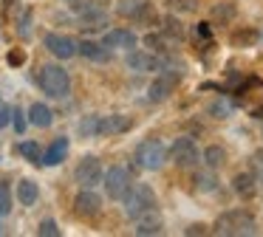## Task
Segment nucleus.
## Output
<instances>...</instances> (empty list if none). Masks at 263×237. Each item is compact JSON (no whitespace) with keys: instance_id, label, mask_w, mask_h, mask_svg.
I'll return each instance as SVG.
<instances>
[{"instance_id":"f257e3e1","label":"nucleus","mask_w":263,"mask_h":237,"mask_svg":"<svg viewBox=\"0 0 263 237\" xmlns=\"http://www.w3.org/2000/svg\"><path fill=\"white\" fill-rule=\"evenodd\" d=\"M212 231L221 237H252V234H257V220L246 209H229V212L218 214Z\"/></svg>"},{"instance_id":"f03ea898","label":"nucleus","mask_w":263,"mask_h":237,"mask_svg":"<svg viewBox=\"0 0 263 237\" xmlns=\"http://www.w3.org/2000/svg\"><path fill=\"white\" fill-rule=\"evenodd\" d=\"M37 85H40V90L46 96H51V99H65V96L71 93V76L63 65H57V62H48V65L40 68Z\"/></svg>"},{"instance_id":"7ed1b4c3","label":"nucleus","mask_w":263,"mask_h":237,"mask_svg":"<svg viewBox=\"0 0 263 237\" xmlns=\"http://www.w3.org/2000/svg\"><path fill=\"white\" fill-rule=\"evenodd\" d=\"M122 203H125L127 218L136 220V218H142V214H147L156 209V192L150 184H130V189L125 192Z\"/></svg>"},{"instance_id":"20e7f679","label":"nucleus","mask_w":263,"mask_h":237,"mask_svg":"<svg viewBox=\"0 0 263 237\" xmlns=\"http://www.w3.org/2000/svg\"><path fill=\"white\" fill-rule=\"evenodd\" d=\"M133 161H136V167L144 169V172H156V169H161L167 161V147L161 144L159 139H144L142 144L133 150Z\"/></svg>"},{"instance_id":"39448f33","label":"nucleus","mask_w":263,"mask_h":237,"mask_svg":"<svg viewBox=\"0 0 263 237\" xmlns=\"http://www.w3.org/2000/svg\"><path fill=\"white\" fill-rule=\"evenodd\" d=\"M102 181H105V195H108L110 201H122L125 192L130 189V184H133L130 172H127L122 164H116V167L108 169V172H102Z\"/></svg>"},{"instance_id":"423d86ee","label":"nucleus","mask_w":263,"mask_h":237,"mask_svg":"<svg viewBox=\"0 0 263 237\" xmlns=\"http://www.w3.org/2000/svg\"><path fill=\"white\" fill-rule=\"evenodd\" d=\"M167 155H170L173 164H176V167H181V169L198 167V161H201V150L195 147L193 139H187V135L173 141V147H170V152H167Z\"/></svg>"},{"instance_id":"0eeeda50","label":"nucleus","mask_w":263,"mask_h":237,"mask_svg":"<svg viewBox=\"0 0 263 237\" xmlns=\"http://www.w3.org/2000/svg\"><path fill=\"white\" fill-rule=\"evenodd\" d=\"M102 161H99L97 155H85L80 164H77L74 169V178L80 186H85V189H93L97 184H102Z\"/></svg>"},{"instance_id":"6e6552de","label":"nucleus","mask_w":263,"mask_h":237,"mask_svg":"<svg viewBox=\"0 0 263 237\" xmlns=\"http://www.w3.org/2000/svg\"><path fill=\"white\" fill-rule=\"evenodd\" d=\"M43 45H46L48 54L57 56V60H71V56H77V40L68 37V34L48 31L46 37H43Z\"/></svg>"},{"instance_id":"1a4fd4ad","label":"nucleus","mask_w":263,"mask_h":237,"mask_svg":"<svg viewBox=\"0 0 263 237\" xmlns=\"http://www.w3.org/2000/svg\"><path fill=\"white\" fill-rule=\"evenodd\" d=\"M127 68L136 73H150V71H161L164 68V60H161L159 54H153V51H136L130 48L127 51Z\"/></svg>"},{"instance_id":"9d476101","label":"nucleus","mask_w":263,"mask_h":237,"mask_svg":"<svg viewBox=\"0 0 263 237\" xmlns=\"http://www.w3.org/2000/svg\"><path fill=\"white\" fill-rule=\"evenodd\" d=\"M99 212H102V198L93 189H85V186H82L80 195L74 198V214L82 220H91V218H97Z\"/></svg>"},{"instance_id":"9b49d317","label":"nucleus","mask_w":263,"mask_h":237,"mask_svg":"<svg viewBox=\"0 0 263 237\" xmlns=\"http://www.w3.org/2000/svg\"><path fill=\"white\" fill-rule=\"evenodd\" d=\"M178 85V73H170V71H156V79L150 82V88H147V99L150 102H164L167 96L173 93V88Z\"/></svg>"},{"instance_id":"f8f14e48","label":"nucleus","mask_w":263,"mask_h":237,"mask_svg":"<svg viewBox=\"0 0 263 237\" xmlns=\"http://www.w3.org/2000/svg\"><path fill=\"white\" fill-rule=\"evenodd\" d=\"M116 14L127 17V20H150L153 17V6H150V0H119L116 3Z\"/></svg>"},{"instance_id":"ddd939ff","label":"nucleus","mask_w":263,"mask_h":237,"mask_svg":"<svg viewBox=\"0 0 263 237\" xmlns=\"http://www.w3.org/2000/svg\"><path fill=\"white\" fill-rule=\"evenodd\" d=\"M102 45L110 51H130L136 48V34L130 28H110V31H105Z\"/></svg>"},{"instance_id":"4468645a","label":"nucleus","mask_w":263,"mask_h":237,"mask_svg":"<svg viewBox=\"0 0 263 237\" xmlns=\"http://www.w3.org/2000/svg\"><path fill=\"white\" fill-rule=\"evenodd\" d=\"M133 127V122L122 113H114V116H99V130L97 135H116V133H127Z\"/></svg>"},{"instance_id":"2eb2a0df","label":"nucleus","mask_w":263,"mask_h":237,"mask_svg":"<svg viewBox=\"0 0 263 237\" xmlns=\"http://www.w3.org/2000/svg\"><path fill=\"white\" fill-rule=\"evenodd\" d=\"M68 150H71V141L65 139V135L54 139L51 144H48V150L43 152V167H57V164H63L65 158H68Z\"/></svg>"},{"instance_id":"dca6fc26","label":"nucleus","mask_w":263,"mask_h":237,"mask_svg":"<svg viewBox=\"0 0 263 237\" xmlns=\"http://www.w3.org/2000/svg\"><path fill=\"white\" fill-rule=\"evenodd\" d=\"M77 54H82L91 62H108L110 60V48H105L97 40H82V43H77Z\"/></svg>"},{"instance_id":"f3484780","label":"nucleus","mask_w":263,"mask_h":237,"mask_svg":"<svg viewBox=\"0 0 263 237\" xmlns=\"http://www.w3.org/2000/svg\"><path fill=\"white\" fill-rule=\"evenodd\" d=\"M26 122L40 127V130H46L54 124V110L48 105H43V102H34V105L29 107V113H26Z\"/></svg>"},{"instance_id":"a211bd4d","label":"nucleus","mask_w":263,"mask_h":237,"mask_svg":"<svg viewBox=\"0 0 263 237\" xmlns=\"http://www.w3.org/2000/svg\"><path fill=\"white\" fill-rule=\"evenodd\" d=\"M161 229H164V220L159 218V212H147V214H142V218H136V234L139 237H147V234H161Z\"/></svg>"},{"instance_id":"6ab92c4d","label":"nucleus","mask_w":263,"mask_h":237,"mask_svg":"<svg viewBox=\"0 0 263 237\" xmlns=\"http://www.w3.org/2000/svg\"><path fill=\"white\" fill-rule=\"evenodd\" d=\"M257 178L252 172H238L232 178V189H235V195H240L243 201H249V198H255L257 195Z\"/></svg>"},{"instance_id":"aec40b11","label":"nucleus","mask_w":263,"mask_h":237,"mask_svg":"<svg viewBox=\"0 0 263 237\" xmlns=\"http://www.w3.org/2000/svg\"><path fill=\"white\" fill-rule=\"evenodd\" d=\"M37 198H40V186H37L34 181H29V178L20 181L17 184V201L23 203V206H34Z\"/></svg>"},{"instance_id":"412c9836","label":"nucleus","mask_w":263,"mask_h":237,"mask_svg":"<svg viewBox=\"0 0 263 237\" xmlns=\"http://www.w3.org/2000/svg\"><path fill=\"white\" fill-rule=\"evenodd\" d=\"M161 23V37L164 40H176V43H181L184 40V23L181 20H176V17H164V20H159Z\"/></svg>"},{"instance_id":"4be33fe9","label":"nucleus","mask_w":263,"mask_h":237,"mask_svg":"<svg viewBox=\"0 0 263 237\" xmlns=\"http://www.w3.org/2000/svg\"><path fill=\"white\" fill-rule=\"evenodd\" d=\"M201 158H204V164L210 169H221L223 164H227V150H223V147H218V144H210Z\"/></svg>"},{"instance_id":"5701e85b","label":"nucleus","mask_w":263,"mask_h":237,"mask_svg":"<svg viewBox=\"0 0 263 237\" xmlns=\"http://www.w3.org/2000/svg\"><path fill=\"white\" fill-rule=\"evenodd\" d=\"M17 150H20V155H23L29 164H34V167H37V164H43V150H40L37 141H23Z\"/></svg>"},{"instance_id":"b1692460","label":"nucleus","mask_w":263,"mask_h":237,"mask_svg":"<svg viewBox=\"0 0 263 237\" xmlns=\"http://www.w3.org/2000/svg\"><path fill=\"white\" fill-rule=\"evenodd\" d=\"M257 43V31L252 28H243V31H235L232 34V45L235 48H246V45H255Z\"/></svg>"},{"instance_id":"393cba45","label":"nucleus","mask_w":263,"mask_h":237,"mask_svg":"<svg viewBox=\"0 0 263 237\" xmlns=\"http://www.w3.org/2000/svg\"><path fill=\"white\" fill-rule=\"evenodd\" d=\"M97 130H99V116H85V118L80 122L82 139H93V135H97Z\"/></svg>"},{"instance_id":"a878e982","label":"nucleus","mask_w":263,"mask_h":237,"mask_svg":"<svg viewBox=\"0 0 263 237\" xmlns=\"http://www.w3.org/2000/svg\"><path fill=\"white\" fill-rule=\"evenodd\" d=\"M12 212V189L6 181H0V218Z\"/></svg>"},{"instance_id":"bb28decb","label":"nucleus","mask_w":263,"mask_h":237,"mask_svg":"<svg viewBox=\"0 0 263 237\" xmlns=\"http://www.w3.org/2000/svg\"><path fill=\"white\" fill-rule=\"evenodd\" d=\"M144 45H147V51H153V54H164L167 51V40L161 37V34H147V37H144Z\"/></svg>"},{"instance_id":"cd10ccee","label":"nucleus","mask_w":263,"mask_h":237,"mask_svg":"<svg viewBox=\"0 0 263 237\" xmlns=\"http://www.w3.org/2000/svg\"><path fill=\"white\" fill-rule=\"evenodd\" d=\"M249 167H252V175L257 178V184H263V150H255V152H252Z\"/></svg>"},{"instance_id":"c85d7f7f","label":"nucleus","mask_w":263,"mask_h":237,"mask_svg":"<svg viewBox=\"0 0 263 237\" xmlns=\"http://www.w3.org/2000/svg\"><path fill=\"white\" fill-rule=\"evenodd\" d=\"M170 11H178V14H187V11L198 9V0H167Z\"/></svg>"},{"instance_id":"c756f323","label":"nucleus","mask_w":263,"mask_h":237,"mask_svg":"<svg viewBox=\"0 0 263 237\" xmlns=\"http://www.w3.org/2000/svg\"><path fill=\"white\" fill-rule=\"evenodd\" d=\"M193 184H195V189H201V192H212V189H215V178H212V175H195Z\"/></svg>"},{"instance_id":"7c9ffc66","label":"nucleus","mask_w":263,"mask_h":237,"mask_svg":"<svg viewBox=\"0 0 263 237\" xmlns=\"http://www.w3.org/2000/svg\"><path fill=\"white\" fill-rule=\"evenodd\" d=\"M37 234L40 237H60V226L54 223V220H43L40 229H37Z\"/></svg>"},{"instance_id":"2f4dec72","label":"nucleus","mask_w":263,"mask_h":237,"mask_svg":"<svg viewBox=\"0 0 263 237\" xmlns=\"http://www.w3.org/2000/svg\"><path fill=\"white\" fill-rule=\"evenodd\" d=\"M9 124H14V130L23 133V130H26V113L20 110V107H12V122H9Z\"/></svg>"},{"instance_id":"473e14b6","label":"nucleus","mask_w":263,"mask_h":237,"mask_svg":"<svg viewBox=\"0 0 263 237\" xmlns=\"http://www.w3.org/2000/svg\"><path fill=\"white\" fill-rule=\"evenodd\" d=\"M17 34L20 37H29L31 34V11H23V17H20V23H17Z\"/></svg>"},{"instance_id":"72a5a7b5","label":"nucleus","mask_w":263,"mask_h":237,"mask_svg":"<svg viewBox=\"0 0 263 237\" xmlns=\"http://www.w3.org/2000/svg\"><path fill=\"white\" fill-rule=\"evenodd\" d=\"M232 14H235V9H232V6H215V9H212V17H215L218 23L229 20Z\"/></svg>"},{"instance_id":"f704fd0d","label":"nucleus","mask_w":263,"mask_h":237,"mask_svg":"<svg viewBox=\"0 0 263 237\" xmlns=\"http://www.w3.org/2000/svg\"><path fill=\"white\" fill-rule=\"evenodd\" d=\"M9 122H12V107H9L6 102L0 99V127H6Z\"/></svg>"},{"instance_id":"c9c22d12","label":"nucleus","mask_w":263,"mask_h":237,"mask_svg":"<svg viewBox=\"0 0 263 237\" xmlns=\"http://www.w3.org/2000/svg\"><path fill=\"white\" fill-rule=\"evenodd\" d=\"M184 234H187V237H193V234H206V226H204V223H193V226H187V229H184Z\"/></svg>"},{"instance_id":"e433bc0d","label":"nucleus","mask_w":263,"mask_h":237,"mask_svg":"<svg viewBox=\"0 0 263 237\" xmlns=\"http://www.w3.org/2000/svg\"><path fill=\"white\" fill-rule=\"evenodd\" d=\"M6 60H9V65H20V62H23V51H12Z\"/></svg>"},{"instance_id":"4c0bfd02","label":"nucleus","mask_w":263,"mask_h":237,"mask_svg":"<svg viewBox=\"0 0 263 237\" xmlns=\"http://www.w3.org/2000/svg\"><path fill=\"white\" fill-rule=\"evenodd\" d=\"M252 116H255V118H263V105L255 107V113H252Z\"/></svg>"},{"instance_id":"58836bf2","label":"nucleus","mask_w":263,"mask_h":237,"mask_svg":"<svg viewBox=\"0 0 263 237\" xmlns=\"http://www.w3.org/2000/svg\"><path fill=\"white\" fill-rule=\"evenodd\" d=\"M0 234H3V223H0Z\"/></svg>"},{"instance_id":"ea45409f","label":"nucleus","mask_w":263,"mask_h":237,"mask_svg":"<svg viewBox=\"0 0 263 237\" xmlns=\"http://www.w3.org/2000/svg\"><path fill=\"white\" fill-rule=\"evenodd\" d=\"M68 3H71V6H74V3H77V0H68Z\"/></svg>"}]
</instances>
